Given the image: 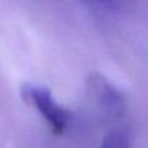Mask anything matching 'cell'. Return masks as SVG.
Returning <instances> with one entry per match:
<instances>
[{
	"label": "cell",
	"instance_id": "cell-4",
	"mask_svg": "<svg viewBox=\"0 0 148 148\" xmlns=\"http://www.w3.org/2000/svg\"><path fill=\"white\" fill-rule=\"evenodd\" d=\"M92 3H96V4H101V5H107V4H110L113 0H90Z\"/></svg>",
	"mask_w": 148,
	"mask_h": 148
},
{
	"label": "cell",
	"instance_id": "cell-3",
	"mask_svg": "<svg viewBox=\"0 0 148 148\" xmlns=\"http://www.w3.org/2000/svg\"><path fill=\"white\" fill-rule=\"evenodd\" d=\"M100 148H130L129 134L122 129L109 131L103 139Z\"/></svg>",
	"mask_w": 148,
	"mask_h": 148
},
{
	"label": "cell",
	"instance_id": "cell-1",
	"mask_svg": "<svg viewBox=\"0 0 148 148\" xmlns=\"http://www.w3.org/2000/svg\"><path fill=\"white\" fill-rule=\"evenodd\" d=\"M21 96L29 107L43 117L55 135H61L68 130L73 121V112L57 101L47 86L26 82L21 87Z\"/></svg>",
	"mask_w": 148,
	"mask_h": 148
},
{
	"label": "cell",
	"instance_id": "cell-2",
	"mask_svg": "<svg viewBox=\"0 0 148 148\" xmlns=\"http://www.w3.org/2000/svg\"><path fill=\"white\" fill-rule=\"evenodd\" d=\"M86 94L101 117L116 118L122 114L125 108L122 95L103 74L91 72L87 75Z\"/></svg>",
	"mask_w": 148,
	"mask_h": 148
}]
</instances>
